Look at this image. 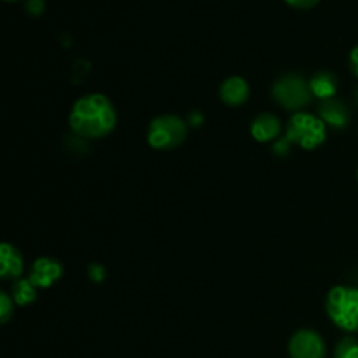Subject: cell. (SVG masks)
Masks as SVG:
<instances>
[{
    "label": "cell",
    "mask_w": 358,
    "mask_h": 358,
    "mask_svg": "<svg viewBox=\"0 0 358 358\" xmlns=\"http://www.w3.org/2000/svg\"><path fill=\"white\" fill-rule=\"evenodd\" d=\"M45 9L44 0H28L27 2V13H30L31 16H41Z\"/></svg>",
    "instance_id": "16"
},
{
    "label": "cell",
    "mask_w": 358,
    "mask_h": 358,
    "mask_svg": "<svg viewBox=\"0 0 358 358\" xmlns=\"http://www.w3.org/2000/svg\"><path fill=\"white\" fill-rule=\"evenodd\" d=\"M14 299L7 292H0V322L7 324L14 315Z\"/></svg>",
    "instance_id": "15"
},
{
    "label": "cell",
    "mask_w": 358,
    "mask_h": 358,
    "mask_svg": "<svg viewBox=\"0 0 358 358\" xmlns=\"http://www.w3.org/2000/svg\"><path fill=\"white\" fill-rule=\"evenodd\" d=\"M350 66H352V72L355 73V77L358 79V45L352 49L350 52Z\"/></svg>",
    "instance_id": "19"
},
{
    "label": "cell",
    "mask_w": 358,
    "mask_h": 358,
    "mask_svg": "<svg viewBox=\"0 0 358 358\" xmlns=\"http://www.w3.org/2000/svg\"><path fill=\"white\" fill-rule=\"evenodd\" d=\"M250 133L257 142H273V140L278 138L280 133H282V122H280V117H276L275 114L264 112V114H259L257 117L252 121Z\"/></svg>",
    "instance_id": "11"
},
{
    "label": "cell",
    "mask_w": 358,
    "mask_h": 358,
    "mask_svg": "<svg viewBox=\"0 0 358 358\" xmlns=\"http://www.w3.org/2000/svg\"><path fill=\"white\" fill-rule=\"evenodd\" d=\"M273 98L280 107L290 112H301L310 105L313 93L310 83L299 73H285L273 84Z\"/></svg>",
    "instance_id": "5"
},
{
    "label": "cell",
    "mask_w": 358,
    "mask_h": 358,
    "mask_svg": "<svg viewBox=\"0 0 358 358\" xmlns=\"http://www.w3.org/2000/svg\"><path fill=\"white\" fill-rule=\"evenodd\" d=\"M287 140L296 143L304 150H313L320 147L327 138V124L320 119V115L310 112H294L292 117L287 122Z\"/></svg>",
    "instance_id": "3"
},
{
    "label": "cell",
    "mask_w": 358,
    "mask_h": 358,
    "mask_svg": "<svg viewBox=\"0 0 358 358\" xmlns=\"http://www.w3.org/2000/svg\"><path fill=\"white\" fill-rule=\"evenodd\" d=\"M70 129L80 138H105L117 124L114 103L105 94L91 93L73 103L69 115Z\"/></svg>",
    "instance_id": "1"
},
{
    "label": "cell",
    "mask_w": 358,
    "mask_h": 358,
    "mask_svg": "<svg viewBox=\"0 0 358 358\" xmlns=\"http://www.w3.org/2000/svg\"><path fill=\"white\" fill-rule=\"evenodd\" d=\"M355 96H357V103H358V90H357V94H355Z\"/></svg>",
    "instance_id": "20"
},
{
    "label": "cell",
    "mask_w": 358,
    "mask_h": 358,
    "mask_svg": "<svg viewBox=\"0 0 358 358\" xmlns=\"http://www.w3.org/2000/svg\"><path fill=\"white\" fill-rule=\"evenodd\" d=\"M248 94H250V86H248V83L243 77L233 76L220 84L219 96L229 107H240V105H243L248 100Z\"/></svg>",
    "instance_id": "8"
},
{
    "label": "cell",
    "mask_w": 358,
    "mask_h": 358,
    "mask_svg": "<svg viewBox=\"0 0 358 358\" xmlns=\"http://www.w3.org/2000/svg\"><path fill=\"white\" fill-rule=\"evenodd\" d=\"M357 178H358V171H357Z\"/></svg>",
    "instance_id": "22"
},
{
    "label": "cell",
    "mask_w": 358,
    "mask_h": 358,
    "mask_svg": "<svg viewBox=\"0 0 358 358\" xmlns=\"http://www.w3.org/2000/svg\"><path fill=\"white\" fill-rule=\"evenodd\" d=\"M334 358H358V341L352 336H346L336 345Z\"/></svg>",
    "instance_id": "14"
},
{
    "label": "cell",
    "mask_w": 358,
    "mask_h": 358,
    "mask_svg": "<svg viewBox=\"0 0 358 358\" xmlns=\"http://www.w3.org/2000/svg\"><path fill=\"white\" fill-rule=\"evenodd\" d=\"M329 318L341 331L358 332V289L348 285L332 287L325 299Z\"/></svg>",
    "instance_id": "2"
},
{
    "label": "cell",
    "mask_w": 358,
    "mask_h": 358,
    "mask_svg": "<svg viewBox=\"0 0 358 358\" xmlns=\"http://www.w3.org/2000/svg\"><path fill=\"white\" fill-rule=\"evenodd\" d=\"M310 87L313 96L320 98L322 101L331 100L338 93V77L327 70H320L310 79Z\"/></svg>",
    "instance_id": "12"
},
{
    "label": "cell",
    "mask_w": 358,
    "mask_h": 358,
    "mask_svg": "<svg viewBox=\"0 0 358 358\" xmlns=\"http://www.w3.org/2000/svg\"><path fill=\"white\" fill-rule=\"evenodd\" d=\"M7 2H17V0H7Z\"/></svg>",
    "instance_id": "21"
},
{
    "label": "cell",
    "mask_w": 358,
    "mask_h": 358,
    "mask_svg": "<svg viewBox=\"0 0 358 358\" xmlns=\"http://www.w3.org/2000/svg\"><path fill=\"white\" fill-rule=\"evenodd\" d=\"M90 276L94 280V282H101V280H103V276H105L103 268H101L100 264H93L90 268Z\"/></svg>",
    "instance_id": "18"
},
{
    "label": "cell",
    "mask_w": 358,
    "mask_h": 358,
    "mask_svg": "<svg viewBox=\"0 0 358 358\" xmlns=\"http://www.w3.org/2000/svg\"><path fill=\"white\" fill-rule=\"evenodd\" d=\"M23 257L20 250L10 243L0 245V276L3 280H20L23 275Z\"/></svg>",
    "instance_id": "10"
},
{
    "label": "cell",
    "mask_w": 358,
    "mask_h": 358,
    "mask_svg": "<svg viewBox=\"0 0 358 358\" xmlns=\"http://www.w3.org/2000/svg\"><path fill=\"white\" fill-rule=\"evenodd\" d=\"M290 358H325V341L317 331L301 329L289 341Z\"/></svg>",
    "instance_id": "6"
},
{
    "label": "cell",
    "mask_w": 358,
    "mask_h": 358,
    "mask_svg": "<svg viewBox=\"0 0 358 358\" xmlns=\"http://www.w3.org/2000/svg\"><path fill=\"white\" fill-rule=\"evenodd\" d=\"M318 115H320V119L325 124L336 129L346 128L350 119H352L348 107H346L341 100H338V98H331V100L322 101L320 108H318Z\"/></svg>",
    "instance_id": "9"
},
{
    "label": "cell",
    "mask_w": 358,
    "mask_h": 358,
    "mask_svg": "<svg viewBox=\"0 0 358 358\" xmlns=\"http://www.w3.org/2000/svg\"><path fill=\"white\" fill-rule=\"evenodd\" d=\"M187 138V124L171 114L152 119L147 129V142L156 150H173Z\"/></svg>",
    "instance_id": "4"
},
{
    "label": "cell",
    "mask_w": 358,
    "mask_h": 358,
    "mask_svg": "<svg viewBox=\"0 0 358 358\" xmlns=\"http://www.w3.org/2000/svg\"><path fill=\"white\" fill-rule=\"evenodd\" d=\"M290 7L294 9H311V7L317 6L320 0H285Z\"/></svg>",
    "instance_id": "17"
},
{
    "label": "cell",
    "mask_w": 358,
    "mask_h": 358,
    "mask_svg": "<svg viewBox=\"0 0 358 358\" xmlns=\"http://www.w3.org/2000/svg\"><path fill=\"white\" fill-rule=\"evenodd\" d=\"M13 299L17 306H30L37 299V287L30 278H20L13 283Z\"/></svg>",
    "instance_id": "13"
},
{
    "label": "cell",
    "mask_w": 358,
    "mask_h": 358,
    "mask_svg": "<svg viewBox=\"0 0 358 358\" xmlns=\"http://www.w3.org/2000/svg\"><path fill=\"white\" fill-rule=\"evenodd\" d=\"M63 276V266L62 262L56 261L52 257H38L37 261L31 264L30 269V282L34 283L37 289H49L55 285L59 278Z\"/></svg>",
    "instance_id": "7"
}]
</instances>
